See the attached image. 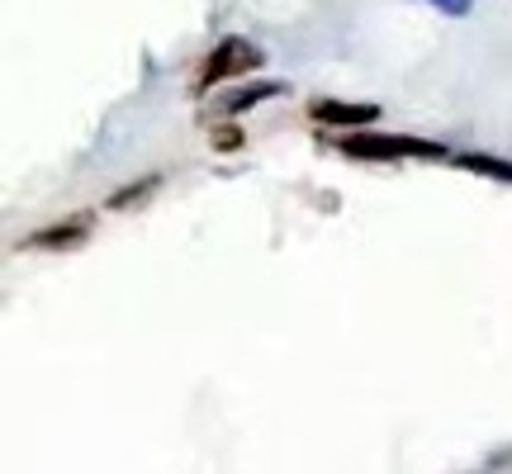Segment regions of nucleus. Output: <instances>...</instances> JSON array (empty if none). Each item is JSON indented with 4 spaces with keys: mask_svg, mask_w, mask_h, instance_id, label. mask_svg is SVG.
Returning a JSON list of instances; mask_svg holds the SVG:
<instances>
[{
    "mask_svg": "<svg viewBox=\"0 0 512 474\" xmlns=\"http://www.w3.org/2000/svg\"><path fill=\"white\" fill-rule=\"evenodd\" d=\"M280 91H285L280 81H256V86H247V91L228 95V100H223V110H228V114H242V110H252V105H261V100H271V95H280Z\"/></svg>",
    "mask_w": 512,
    "mask_h": 474,
    "instance_id": "39448f33",
    "label": "nucleus"
},
{
    "mask_svg": "<svg viewBox=\"0 0 512 474\" xmlns=\"http://www.w3.org/2000/svg\"><path fill=\"white\" fill-rule=\"evenodd\" d=\"M157 190V176H147V181H138V185H128V190H119L110 200V209H124V204H138V200H147Z\"/></svg>",
    "mask_w": 512,
    "mask_h": 474,
    "instance_id": "0eeeda50",
    "label": "nucleus"
},
{
    "mask_svg": "<svg viewBox=\"0 0 512 474\" xmlns=\"http://www.w3.org/2000/svg\"><path fill=\"white\" fill-rule=\"evenodd\" d=\"M261 67V48L256 43H247V38L228 34L219 38V48L204 57V72H200V91H209V86H219V81H233V76H247Z\"/></svg>",
    "mask_w": 512,
    "mask_h": 474,
    "instance_id": "f03ea898",
    "label": "nucleus"
},
{
    "mask_svg": "<svg viewBox=\"0 0 512 474\" xmlns=\"http://www.w3.org/2000/svg\"><path fill=\"white\" fill-rule=\"evenodd\" d=\"M91 233V214H72L67 223H57V228H43V233L24 237V247H76V242H86Z\"/></svg>",
    "mask_w": 512,
    "mask_h": 474,
    "instance_id": "20e7f679",
    "label": "nucleus"
},
{
    "mask_svg": "<svg viewBox=\"0 0 512 474\" xmlns=\"http://www.w3.org/2000/svg\"><path fill=\"white\" fill-rule=\"evenodd\" d=\"M342 152L347 157H361V162H403V157H451L441 143H427V138H399V133H347L342 138Z\"/></svg>",
    "mask_w": 512,
    "mask_h": 474,
    "instance_id": "f257e3e1",
    "label": "nucleus"
},
{
    "mask_svg": "<svg viewBox=\"0 0 512 474\" xmlns=\"http://www.w3.org/2000/svg\"><path fill=\"white\" fill-rule=\"evenodd\" d=\"M456 166H465V171H479V176H494V181H508L512 185V162H498V157H484V152H460Z\"/></svg>",
    "mask_w": 512,
    "mask_h": 474,
    "instance_id": "423d86ee",
    "label": "nucleus"
},
{
    "mask_svg": "<svg viewBox=\"0 0 512 474\" xmlns=\"http://www.w3.org/2000/svg\"><path fill=\"white\" fill-rule=\"evenodd\" d=\"M427 5H432V10H441V15H451V19H465L475 0H427Z\"/></svg>",
    "mask_w": 512,
    "mask_h": 474,
    "instance_id": "6e6552de",
    "label": "nucleus"
},
{
    "mask_svg": "<svg viewBox=\"0 0 512 474\" xmlns=\"http://www.w3.org/2000/svg\"><path fill=\"white\" fill-rule=\"evenodd\" d=\"M313 119L332 128H366L380 119V105H347V100H313Z\"/></svg>",
    "mask_w": 512,
    "mask_h": 474,
    "instance_id": "7ed1b4c3",
    "label": "nucleus"
},
{
    "mask_svg": "<svg viewBox=\"0 0 512 474\" xmlns=\"http://www.w3.org/2000/svg\"><path fill=\"white\" fill-rule=\"evenodd\" d=\"M214 147L233 152V147H242V133H238V128H219V133H214Z\"/></svg>",
    "mask_w": 512,
    "mask_h": 474,
    "instance_id": "1a4fd4ad",
    "label": "nucleus"
}]
</instances>
